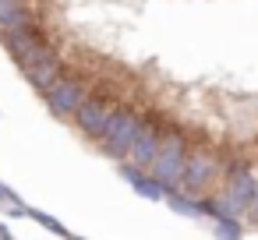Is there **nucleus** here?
<instances>
[{
    "instance_id": "obj_4",
    "label": "nucleus",
    "mask_w": 258,
    "mask_h": 240,
    "mask_svg": "<svg viewBox=\"0 0 258 240\" xmlns=\"http://www.w3.org/2000/svg\"><path fill=\"white\" fill-rule=\"evenodd\" d=\"M22 71H25V78H29V85L36 92H46V89H53L64 78V64H60V57L50 46H43L29 64H22Z\"/></svg>"
},
{
    "instance_id": "obj_3",
    "label": "nucleus",
    "mask_w": 258,
    "mask_h": 240,
    "mask_svg": "<svg viewBox=\"0 0 258 240\" xmlns=\"http://www.w3.org/2000/svg\"><path fill=\"white\" fill-rule=\"evenodd\" d=\"M0 43H4V50L15 57L18 67L29 64V60L46 46V39H43V32L36 29V22H32V25H18V29H4V32H0Z\"/></svg>"
},
{
    "instance_id": "obj_14",
    "label": "nucleus",
    "mask_w": 258,
    "mask_h": 240,
    "mask_svg": "<svg viewBox=\"0 0 258 240\" xmlns=\"http://www.w3.org/2000/svg\"><path fill=\"white\" fill-rule=\"evenodd\" d=\"M216 233H219V236H240V222H237V215L226 212L223 219H216Z\"/></svg>"
},
{
    "instance_id": "obj_13",
    "label": "nucleus",
    "mask_w": 258,
    "mask_h": 240,
    "mask_svg": "<svg viewBox=\"0 0 258 240\" xmlns=\"http://www.w3.org/2000/svg\"><path fill=\"white\" fill-rule=\"evenodd\" d=\"M25 215H29V219H36L43 229H50V233H57V236H71V229H68L64 222H57V219H53L50 212H43V208H32V205H29V208H25Z\"/></svg>"
},
{
    "instance_id": "obj_12",
    "label": "nucleus",
    "mask_w": 258,
    "mask_h": 240,
    "mask_svg": "<svg viewBox=\"0 0 258 240\" xmlns=\"http://www.w3.org/2000/svg\"><path fill=\"white\" fill-rule=\"evenodd\" d=\"M32 11L25 4H15V8H0V32L4 29H18V25H32Z\"/></svg>"
},
{
    "instance_id": "obj_5",
    "label": "nucleus",
    "mask_w": 258,
    "mask_h": 240,
    "mask_svg": "<svg viewBox=\"0 0 258 240\" xmlns=\"http://www.w3.org/2000/svg\"><path fill=\"white\" fill-rule=\"evenodd\" d=\"M251 194H254V173H251V166L247 163H237V170L230 166V180H226V191L219 194V201L233 215H240V212L251 208Z\"/></svg>"
},
{
    "instance_id": "obj_11",
    "label": "nucleus",
    "mask_w": 258,
    "mask_h": 240,
    "mask_svg": "<svg viewBox=\"0 0 258 240\" xmlns=\"http://www.w3.org/2000/svg\"><path fill=\"white\" fill-rule=\"evenodd\" d=\"M177 215H184V219H198L202 215V201L198 198H191L187 191H180V187H173V191H166V198H163Z\"/></svg>"
},
{
    "instance_id": "obj_9",
    "label": "nucleus",
    "mask_w": 258,
    "mask_h": 240,
    "mask_svg": "<svg viewBox=\"0 0 258 240\" xmlns=\"http://www.w3.org/2000/svg\"><path fill=\"white\" fill-rule=\"evenodd\" d=\"M110 113H113V103H103V99H89V96H85L82 106L75 110V124H78L82 134H89V138L99 141V134H103Z\"/></svg>"
},
{
    "instance_id": "obj_6",
    "label": "nucleus",
    "mask_w": 258,
    "mask_h": 240,
    "mask_svg": "<svg viewBox=\"0 0 258 240\" xmlns=\"http://www.w3.org/2000/svg\"><path fill=\"white\" fill-rule=\"evenodd\" d=\"M43 96H46V106H50L53 117H75V110L82 106V99H85L89 92H85V85H82L78 78H60V82H57L53 89H46Z\"/></svg>"
},
{
    "instance_id": "obj_1",
    "label": "nucleus",
    "mask_w": 258,
    "mask_h": 240,
    "mask_svg": "<svg viewBox=\"0 0 258 240\" xmlns=\"http://www.w3.org/2000/svg\"><path fill=\"white\" fill-rule=\"evenodd\" d=\"M138 127H142V117H138L135 110L113 106V113H110V120H106V127H103V134H99L103 152H106L110 159H117V163L127 159V148H131V141H135Z\"/></svg>"
},
{
    "instance_id": "obj_8",
    "label": "nucleus",
    "mask_w": 258,
    "mask_h": 240,
    "mask_svg": "<svg viewBox=\"0 0 258 240\" xmlns=\"http://www.w3.org/2000/svg\"><path fill=\"white\" fill-rule=\"evenodd\" d=\"M117 173H120L124 184H131V191H135L138 198H149V201H163V198H166V184L156 180L149 170H142V166H135V163H124V159H120Z\"/></svg>"
},
{
    "instance_id": "obj_16",
    "label": "nucleus",
    "mask_w": 258,
    "mask_h": 240,
    "mask_svg": "<svg viewBox=\"0 0 258 240\" xmlns=\"http://www.w3.org/2000/svg\"><path fill=\"white\" fill-rule=\"evenodd\" d=\"M15 4H22V0H0V8H15Z\"/></svg>"
},
{
    "instance_id": "obj_10",
    "label": "nucleus",
    "mask_w": 258,
    "mask_h": 240,
    "mask_svg": "<svg viewBox=\"0 0 258 240\" xmlns=\"http://www.w3.org/2000/svg\"><path fill=\"white\" fill-rule=\"evenodd\" d=\"M159 138H163V134H159L156 120L142 117V127H138V134H135V141H131V148H127V159H131L135 166L149 170L152 159H156V152H159Z\"/></svg>"
},
{
    "instance_id": "obj_17",
    "label": "nucleus",
    "mask_w": 258,
    "mask_h": 240,
    "mask_svg": "<svg viewBox=\"0 0 258 240\" xmlns=\"http://www.w3.org/2000/svg\"><path fill=\"white\" fill-rule=\"evenodd\" d=\"M0 236H11V229H8V222H0Z\"/></svg>"
},
{
    "instance_id": "obj_2",
    "label": "nucleus",
    "mask_w": 258,
    "mask_h": 240,
    "mask_svg": "<svg viewBox=\"0 0 258 240\" xmlns=\"http://www.w3.org/2000/svg\"><path fill=\"white\" fill-rule=\"evenodd\" d=\"M184 159H187V145H184V134H166L159 138V152L149 166V173L156 180L166 184V191L180 187V173H184Z\"/></svg>"
},
{
    "instance_id": "obj_7",
    "label": "nucleus",
    "mask_w": 258,
    "mask_h": 240,
    "mask_svg": "<svg viewBox=\"0 0 258 240\" xmlns=\"http://www.w3.org/2000/svg\"><path fill=\"white\" fill-rule=\"evenodd\" d=\"M212 177H216V159H212L209 152H195V155H187V159H184L180 191L198 194V191H205V187L212 184Z\"/></svg>"
},
{
    "instance_id": "obj_15",
    "label": "nucleus",
    "mask_w": 258,
    "mask_h": 240,
    "mask_svg": "<svg viewBox=\"0 0 258 240\" xmlns=\"http://www.w3.org/2000/svg\"><path fill=\"white\" fill-rule=\"evenodd\" d=\"M251 212H258V177H254V194H251Z\"/></svg>"
}]
</instances>
